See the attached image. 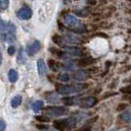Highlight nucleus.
Instances as JSON below:
<instances>
[{
    "label": "nucleus",
    "mask_w": 131,
    "mask_h": 131,
    "mask_svg": "<svg viewBox=\"0 0 131 131\" xmlns=\"http://www.w3.org/2000/svg\"><path fill=\"white\" fill-rule=\"evenodd\" d=\"M88 86L86 84H82V83H77V84H72V85H62L59 84L56 86V92L63 95V96H67V95H72V94H76V93H80L87 89Z\"/></svg>",
    "instance_id": "obj_1"
},
{
    "label": "nucleus",
    "mask_w": 131,
    "mask_h": 131,
    "mask_svg": "<svg viewBox=\"0 0 131 131\" xmlns=\"http://www.w3.org/2000/svg\"><path fill=\"white\" fill-rule=\"evenodd\" d=\"M77 124V118L75 116H70L65 119H58L53 121V127L57 130L63 131L65 129H72Z\"/></svg>",
    "instance_id": "obj_2"
},
{
    "label": "nucleus",
    "mask_w": 131,
    "mask_h": 131,
    "mask_svg": "<svg viewBox=\"0 0 131 131\" xmlns=\"http://www.w3.org/2000/svg\"><path fill=\"white\" fill-rule=\"evenodd\" d=\"M45 112L46 113V115L50 116V117H58V116H62L64 115L67 110L64 106H55V105H51V106H47Z\"/></svg>",
    "instance_id": "obj_3"
},
{
    "label": "nucleus",
    "mask_w": 131,
    "mask_h": 131,
    "mask_svg": "<svg viewBox=\"0 0 131 131\" xmlns=\"http://www.w3.org/2000/svg\"><path fill=\"white\" fill-rule=\"evenodd\" d=\"M64 24L68 28L72 29V30H79L80 28H82V24L75 16L73 15H66L64 17Z\"/></svg>",
    "instance_id": "obj_4"
},
{
    "label": "nucleus",
    "mask_w": 131,
    "mask_h": 131,
    "mask_svg": "<svg viewBox=\"0 0 131 131\" xmlns=\"http://www.w3.org/2000/svg\"><path fill=\"white\" fill-rule=\"evenodd\" d=\"M97 103H98L97 98H95V97H88V98H84L82 99V100H80L79 105L83 108H91L94 105H97Z\"/></svg>",
    "instance_id": "obj_5"
},
{
    "label": "nucleus",
    "mask_w": 131,
    "mask_h": 131,
    "mask_svg": "<svg viewBox=\"0 0 131 131\" xmlns=\"http://www.w3.org/2000/svg\"><path fill=\"white\" fill-rule=\"evenodd\" d=\"M33 15V11L31 8H29L28 6H24L20 9L17 12V17L20 20H28L30 19Z\"/></svg>",
    "instance_id": "obj_6"
},
{
    "label": "nucleus",
    "mask_w": 131,
    "mask_h": 131,
    "mask_svg": "<svg viewBox=\"0 0 131 131\" xmlns=\"http://www.w3.org/2000/svg\"><path fill=\"white\" fill-rule=\"evenodd\" d=\"M40 49V43L39 40H35L31 45L28 46L27 48V52L30 56H34L37 52H39V50Z\"/></svg>",
    "instance_id": "obj_7"
},
{
    "label": "nucleus",
    "mask_w": 131,
    "mask_h": 131,
    "mask_svg": "<svg viewBox=\"0 0 131 131\" xmlns=\"http://www.w3.org/2000/svg\"><path fill=\"white\" fill-rule=\"evenodd\" d=\"M16 28L11 22L1 21V33H15Z\"/></svg>",
    "instance_id": "obj_8"
},
{
    "label": "nucleus",
    "mask_w": 131,
    "mask_h": 131,
    "mask_svg": "<svg viewBox=\"0 0 131 131\" xmlns=\"http://www.w3.org/2000/svg\"><path fill=\"white\" fill-rule=\"evenodd\" d=\"M90 77V71L88 70H80L74 74V79L77 81H85Z\"/></svg>",
    "instance_id": "obj_9"
},
{
    "label": "nucleus",
    "mask_w": 131,
    "mask_h": 131,
    "mask_svg": "<svg viewBox=\"0 0 131 131\" xmlns=\"http://www.w3.org/2000/svg\"><path fill=\"white\" fill-rule=\"evenodd\" d=\"M61 41H64L68 45H76V43L80 42V39L72 36V35H66V36L61 38Z\"/></svg>",
    "instance_id": "obj_10"
},
{
    "label": "nucleus",
    "mask_w": 131,
    "mask_h": 131,
    "mask_svg": "<svg viewBox=\"0 0 131 131\" xmlns=\"http://www.w3.org/2000/svg\"><path fill=\"white\" fill-rule=\"evenodd\" d=\"M1 39L7 43H13L16 40L15 33H1Z\"/></svg>",
    "instance_id": "obj_11"
},
{
    "label": "nucleus",
    "mask_w": 131,
    "mask_h": 131,
    "mask_svg": "<svg viewBox=\"0 0 131 131\" xmlns=\"http://www.w3.org/2000/svg\"><path fill=\"white\" fill-rule=\"evenodd\" d=\"M37 67H38V73L39 76H43L46 73V64L43 59H39L37 62Z\"/></svg>",
    "instance_id": "obj_12"
},
{
    "label": "nucleus",
    "mask_w": 131,
    "mask_h": 131,
    "mask_svg": "<svg viewBox=\"0 0 131 131\" xmlns=\"http://www.w3.org/2000/svg\"><path fill=\"white\" fill-rule=\"evenodd\" d=\"M18 78H19L18 72L15 69H10L9 72H8V79H9V81L11 83H15V82H17Z\"/></svg>",
    "instance_id": "obj_13"
},
{
    "label": "nucleus",
    "mask_w": 131,
    "mask_h": 131,
    "mask_svg": "<svg viewBox=\"0 0 131 131\" xmlns=\"http://www.w3.org/2000/svg\"><path fill=\"white\" fill-rule=\"evenodd\" d=\"M22 104V97L20 95H16L11 99V106L13 108H17Z\"/></svg>",
    "instance_id": "obj_14"
},
{
    "label": "nucleus",
    "mask_w": 131,
    "mask_h": 131,
    "mask_svg": "<svg viewBox=\"0 0 131 131\" xmlns=\"http://www.w3.org/2000/svg\"><path fill=\"white\" fill-rule=\"evenodd\" d=\"M43 105H45L43 102L40 101V100H39V101H36L33 105H32V108H33V111L36 112V113H39V112L42 110Z\"/></svg>",
    "instance_id": "obj_15"
},
{
    "label": "nucleus",
    "mask_w": 131,
    "mask_h": 131,
    "mask_svg": "<svg viewBox=\"0 0 131 131\" xmlns=\"http://www.w3.org/2000/svg\"><path fill=\"white\" fill-rule=\"evenodd\" d=\"M17 62L19 64H24L26 63V56H25V51H24V48L21 47L18 52V56H17Z\"/></svg>",
    "instance_id": "obj_16"
},
{
    "label": "nucleus",
    "mask_w": 131,
    "mask_h": 131,
    "mask_svg": "<svg viewBox=\"0 0 131 131\" xmlns=\"http://www.w3.org/2000/svg\"><path fill=\"white\" fill-rule=\"evenodd\" d=\"M66 51L68 53H70L72 56H78V55H81V49H79L78 47H72V46H68L66 47Z\"/></svg>",
    "instance_id": "obj_17"
},
{
    "label": "nucleus",
    "mask_w": 131,
    "mask_h": 131,
    "mask_svg": "<svg viewBox=\"0 0 131 131\" xmlns=\"http://www.w3.org/2000/svg\"><path fill=\"white\" fill-rule=\"evenodd\" d=\"M58 96L56 94H54V92H49L46 94V100L49 103H54L58 101Z\"/></svg>",
    "instance_id": "obj_18"
},
{
    "label": "nucleus",
    "mask_w": 131,
    "mask_h": 131,
    "mask_svg": "<svg viewBox=\"0 0 131 131\" xmlns=\"http://www.w3.org/2000/svg\"><path fill=\"white\" fill-rule=\"evenodd\" d=\"M120 119L125 122H131V110L125 111L120 114Z\"/></svg>",
    "instance_id": "obj_19"
},
{
    "label": "nucleus",
    "mask_w": 131,
    "mask_h": 131,
    "mask_svg": "<svg viewBox=\"0 0 131 131\" xmlns=\"http://www.w3.org/2000/svg\"><path fill=\"white\" fill-rule=\"evenodd\" d=\"M61 101L65 105H73L74 104H76V98L75 97H66V98L62 99Z\"/></svg>",
    "instance_id": "obj_20"
},
{
    "label": "nucleus",
    "mask_w": 131,
    "mask_h": 131,
    "mask_svg": "<svg viewBox=\"0 0 131 131\" xmlns=\"http://www.w3.org/2000/svg\"><path fill=\"white\" fill-rule=\"evenodd\" d=\"M36 120H38L39 122H42V123H46V122H48L49 120H50V116H48V115H43V114H41V115H37L36 116Z\"/></svg>",
    "instance_id": "obj_21"
},
{
    "label": "nucleus",
    "mask_w": 131,
    "mask_h": 131,
    "mask_svg": "<svg viewBox=\"0 0 131 131\" xmlns=\"http://www.w3.org/2000/svg\"><path fill=\"white\" fill-rule=\"evenodd\" d=\"M57 79H58L59 81H61V82H68L69 79H70V76L67 73H62V74H59L58 76H57Z\"/></svg>",
    "instance_id": "obj_22"
},
{
    "label": "nucleus",
    "mask_w": 131,
    "mask_h": 131,
    "mask_svg": "<svg viewBox=\"0 0 131 131\" xmlns=\"http://www.w3.org/2000/svg\"><path fill=\"white\" fill-rule=\"evenodd\" d=\"M48 66L52 71H57L58 70V64L54 60H48Z\"/></svg>",
    "instance_id": "obj_23"
},
{
    "label": "nucleus",
    "mask_w": 131,
    "mask_h": 131,
    "mask_svg": "<svg viewBox=\"0 0 131 131\" xmlns=\"http://www.w3.org/2000/svg\"><path fill=\"white\" fill-rule=\"evenodd\" d=\"M9 6V1L8 0H1L0 2V7H1V10H5Z\"/></svg>",
    "instance_id": "obj_24"
},
{
    "label": "nucleus",
    "mask_w": 131,
    "mask_h": 131,
    "mask_svg": "<svg viewBox=\"0 0 131 131\" xmlns=\"http://www.w3.org/2000/svg\"><path fill=\"white\" fill-rule=\"evenodd\" d=\"M64 68L67 69V70H73L74 68H75V64L73 63V62H67L66 64H64Z\"/></svg>",
    "instance_id": "obj_25"
},
{
    "label": "nucleus",
    "mask_w": 131,
    "mask_h": 131,
    "mask_svg": "<svg viewBox=\"0 0 131 131\" xmlns=\"http://www.w3.org/2000/svg\"><path fill=\"white\" fill-rule=\"evenodd\" d=\"M36 127L39 129V130H48V125L46 124H41V123H39V124H37L36 125Z\"/></svg>",
    "instance_id": "obj_26"
},
{
    "label": "nucleus",
    "mask_w": 131,
    "mask_h": 131,
    "mask_svg": "<svg viewBox=\"0 0 131 131\" xmlns=\"http://www.w3.org/2000/svg\"><path fill=\"white\" fill-rule=\"evenodd\" d=\"M15 51H16V48H15V46H10L8 47V49H7V52L9 55H14L15 54Z\"/></svg>",
    "instance_id": "obj_27"
},
{
    "label": "nucleus",
    "mask_w": 131,
    "mask_h": 131,
    "mask_svg": "<svg viewBox=\"0 0 131 131\" xmlns=\"http://www.w3.org/2000/svg\"><path fill=\"white\" fill-rule=\"evenodd\" d=\"M5 127H6V123H5V121H4L3 119H1V120H0V131H4Z\"/></svg>",
    "instance_id": "obj_28"
},
{
    "label": "nucleus",
    "mask_w": 131,
    "mask_h": 131,
    "mask_svg": "<svg viewBox=\"0 0 131 131\" xmlns=\"http://www.w3.org/2000/svg\"><path fill=\"white\" fill-rule=\"evenodd\" d=\"M120 105V106L117 107V111H121V110H123V108L126 107V105H124V104H121V105Z\"/></svg>",
    "instance_id": "obj_29"
},
{
    "label": "nucleus",
    "mask_w": 131,
    "mask_h": 131,
    "mask_svg": "<svg viewBox=\"0 0 131 131\" xmlns=\"http://www.w3.org/2000/svg\"><path fill=\"white\" fill-rule=\"evenodd\" d=\"M76 131H91V129L89 127H86V128H82V129H79V130H76Z\"/></svg>",
    "instance_id": "obj_30"
},
{
    "label": "nucleus",
    "mask_w": 131,
    "mask_h": 131,
    "mask_svg": "<svg viewBox=\"0 0 131 131\" xmlns=\"http://www.w3.org/2000/svg\"><path fill=\"white\" fill-rule=\"evenodd\" d=\"M128 88L130 89V91H129V93H131V86H130V87H128Z\"/></svg>",
    "instance_id": "obj_31"
}]
</instances>
